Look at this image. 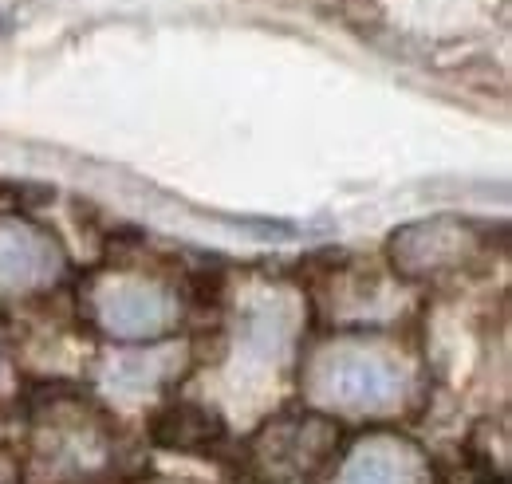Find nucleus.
I'll use <instances>...</instances> for the list:
<instances>
[{"label": "nucleus", "mask_w": 512, "mask_h": 484, "mask_svg": "<svg viewBox=\"0 0 512 484\" xmlns=\"http://www.w3.org/2000/svg\"><path fill=\"white\" fill-rule=\"evenodd\" d=\"M343 484H406V477H402V465L386 449H371L351 461Z\"/></svg>", "instance_id": "nucleus-4"}, {"label": "nucleus", "mask_w": 512, "mask_h": 484, "mask_svg": "<svg viewBox=\"0 0 512 484\" xmlns=\"http://www.w3.org/2000/svg\"><path fill=\"white\" fill-rule=\"evenodd\" d=\"M56 268V252L36 229L0 225V288H32L48 280Z\"/></svg>", "instance_id": "nucleus-2"}, {"label": "nucleus", "mask_w": 512, "mask_h": 484, "mask_svg": "<svg viewBox=\"0 0 512 484\" xmlns=\"http://www.w3.org/2000/svg\"><path fill=\"white\" fill-rule=\"evenodd\" d=\"M327 398L343 402V406H359V410H375L386 406L398 390V374L379 359L367 355H343L339 363L327 366Z\"/></svg>", "instance_id": "nucleus-1"}, {"label": "nucleus", "mask_w": 512, "mask_h": 484, "mask_svg": "<svg viewBox=\"0 0 512 484\" xmlns=\"http://www.w3.org/2000/svg\"><path fill=\"white\" fill-rule=\"evenodd\" d=\"M170 307L158 292L142 288V284H127V288H115L107 300H103V319L111 323V331L119 335H146V331H158L166 323Z\"/></svg>", "instance_id": "nucleus-3"}]
</instances>
